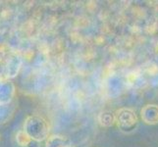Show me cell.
<instances>
[{
	"label": "cell",
	"instance_id": "obj_1",
	"mask_svg": "<svg viewBox=\"0 0 158 147\" xmlns=\"http://www.w3.org/2000/svg\"><path fill=\"white\" fill-rule=\"evenodd\" d=\"M23 130L36 142L46 140L49 137L50 132L49 125L46 120L37 115H31L26 118L23 125Z\"/></svg>",
	"mask_w": 158,
	"mask_h": 147
},
{
	"label": "cell",
	"instance_id": "obj_2",
	"mask_svg": "<svg viewBox=\"0 0 158 147\" xmlns=\"http://www.w3.org/2000/svg\"><path fill=\"white\" fill-rule=\"evenodd\" d=\"M114 114L116 125L121 132L131 133L135 129L139 124V118L132 108H120Z\"/></svg>",
	"mask_w": 158,
	"mask_h": 147
},
{
	"label": "cell",
	"instance_id": "obj_3",
	"mask_svg": "<svg viewBox=\"0 0 158 147\" xmlns=\"http://www.w3.org/2000/svg\"><path fill=\"white\" fill-rule=\"evenodd\" d=\"M140 118L146 125L158 124V105L157 104H146L140 110Z\"/></svg>",
	"mask_w": 158,
	"mask_h": 147
},
{
	"label": "cell",
	"instance_id": "obj_4",
	"mask_svg": "<svg viewBox=\"0 0 158 147\" xmlns=\"http://www.w3.org/2000/svg\"><path fill=\"white\" fill-rule=\"evenodd\" d=\"M16 93L15 85L11 81L0 83V104H11Z\"/></svg>",
	"mask_w": 158,
	"mask_h": 147
},
{
	"label": "cell",
	"instance_id": "obj_5",
	"mask_svg": "<svg viewBox=\"0 0 158 147\" xmlns=\"http://www.w3.org/2000/svg\"><path fill=\"white\" fill-rule=\"evenodd\" d=\"M22 67V59L18 55H11L4 67V74L8 79H13L20 72Z\"/></svg>",
	"mask_w": 158,
	"mask_h": 147
},
{
	"label": "cell",
	"instance_id": "obj_6",
	"mask_svg": "<svg viewBox=\"0 0 158 147\" xmlns=\"http://www.w3.org/2000/svg\"><path fill=\"white\" fill-rule=\"evenodd\" d=\"M125 88L124 80L118 76H112L106 81V91L109 96L115 97L123 92Z\"/></svg>",
	"mask_w": 158,
	"mask_h": 147
},
{
	"label": "cell",
	"instance_id": "obj_7",
	"mask_svg": "<svg viewBox=\"0 0 158 147\" xmlns=\"http://www.w3.org/2000/svg\"><path fill=\"white\" fill-rule=\"evenodd\" d=\"M45 147H73V143L67 137L51 134L45 140Z\"/></svg>",
	"mask_w": 158,
	"mask_h": 147
},
{
	"label": "cell",
	"instance_id": "obj_8",
	"mask_svg": "<svg viewBox=\"0 0 158 147\" xmlns=\"http://www.w3.org/2000/svg\"><path fill=\"white\" fill-rule=\"evenodd\" d=\"M16 141L21 147H39V143L36 141L32 140L23 129L19 130L16 134Z\"/></svg>",
	"mask_w": 158,
	"mask_h": 147
},
{
	"label": "cell",
	"instance_id": "obj_9",
	"mask_svg": "<svg viewBox=\"0 0 158 147\" xmlns=\"http://www.w3.org/2000/svg\"><path fill=\"white\" fill-rule=\"evenodd\" d=\"M97 121L103 128L112 127L116 124L115 122V114L110 111H103L97 116Z\"/></svg>",
	"mask_w": 158,
	"mask_h": 147
},
{
	"label": "cell",
	"instance_id": "obj_10",
	"mask_svg": "<svg viewBox=\"0 0 158 147\" xmlns=\"http://www.w3.org/2000/svg\"><path fill=\"white\" fill-rule=\"evenodd\" d=\"M14 111H15V107L12 105V103L7 105L0 104V125L7 123L12 118Z\"/></svg>",
	"mask_w": 158,
	"mask_h": 147
}]
</instances>
